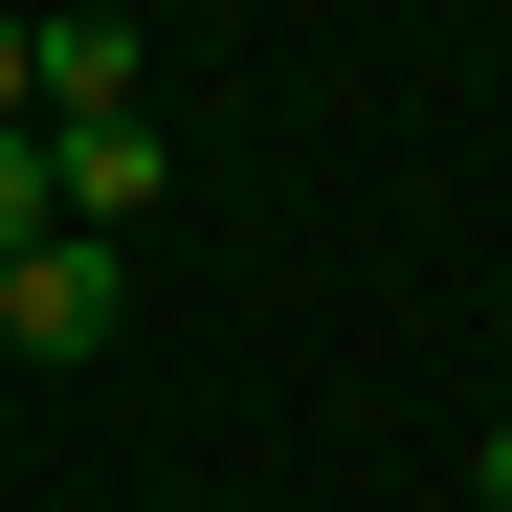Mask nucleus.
Returning a JSON list of instances; mask_svg holds the SVG:
<instances>
[{"label":"nucleus","mask_w":512,"mask_h":512,"mask_svg":"<svg viewBox=\"0 0 512 512\" xmlns=\"http://www.w3.org/2000/svg\"><path fill=\"white\" fill-rule=\"evenodd\" d=\"M134 334V245H23L0 268V357H112Z\"/></svg>","instance_id":"nucleus-1"},{"label":"nucleus","mask_w":512,"mask_h":512,"mask_svg":"<svg viewBox=\"0 0 512 512\" xmlns=\"http://www.w3.org/2000/svg\"><path fill=\"white\" fill-rule=\"evenodd\" d=\"M156 179H179V156H156L134 112H112V134H45V201H67V245H134V223H156Z\"/></svg>","instance_id":"nucleus-2"},{"label":"nucleus","mask_w":512,"mask_h":512,"mask_svg":"<svg viewBox=\"0 0 512 512\" xmlns=\"http://www.w3.org/2000/svg\"><path fill=\"white\" fill-rule=\"evenodd\" d=\"M23 245H67V201H45V134H0V268Z\"/></svg>","instance_id":"nucleus-3"},{"label":"nucleus","mask_w":512,"mask_h":512,"mask_svg":"<svg viewBox=\"0 0 512 512\" xmlns=\"http://www.w3.org/2000/svg\"><path fill=\"white\" fill-rule=\"evenodd\" d=\"M468 490H490V512H512V423H490V446H468Z\"/></svg>","instance_id":"nucleus-4"},{"label":"nucleus","mask_w":512,"mask_h":512,"mask_svg":"<svg viewBox=\"0 0 512 512\" xmlns=\"http://www.w3.org/2000/svg\"><path fill=\"white\" fill-rule=\"evenodd\" d=\"M0 134H23V23H0Z\"/></svg>","instance_id":"nucleus-5"}]
</instances>
